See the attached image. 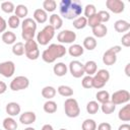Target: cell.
<instances>
[{
  "label": "cell",
  "instance_id": "8992f818",
  "mask_svg": "<svg viewBox=\"0 0 130 130\" xmlns=\"http://www.w3.org/2000/svg\"><path fill=\"white\" fill-rule=\"evenodd\" d=\"M110 101L114 104V105H122V104H126L130 101V92L126 89H120L115 91L111 96H110Z\"/></svg>",
  "mask_w": 130,
  "mask_h": 130
},
{
  "label": "cell",
  "instance_id": "816d5d0a",
  "mask_svg": "<svg viewBox=\"0 0 130 130\" xmlns=\"http://www.w3.org/2000/svg\"><path fill=\"white\" fill-rule=\"evenodd\" d=\"M41 130H54V129H53V126H52V125H50V124H45V125L42 127Z\"/></svg>",
  "mask_w": 130,
  "mask_h": 130
},
{
  "label": "cell",
  "instance_id": "484cf974",
  "mask_svg": "<svg viewBox=\"0 0 130 130\" xmlns=\"http://www.w3.org/2000/svg\"><path fill=\"white\" fill-rule=\"evenodd\" d=\"M17 127V122L12 117H7L3 120V128L5 130H16Z\"/></svg>",
  "mask_w": 130,
  "mask_h": 130
},
{
  "label": "cell",
  "instance_id": "277c9868",
  "mask_svg": "<svg viewBox=\"0 0 130 130\" xmlns=\"http://www.w3.org/2000/svg\"><path fill=\"white\" fill-rule=\"evenodd\" d=\"M55 28L50 24L46 25L42 30H40L37 35V43L41 46H46L55 36Z\"/></svg>",
  "mask_w": 130,
  "mask_h": 130
},
{
  "label": "cell",
  "instance_id": "681fc988",
  "mask_svg": "<svg viewBox=\"0 0 130 130\" xmlns=\"http://www.w3.org/2000/svg\"><path fill=\"white\" fill-rule=\"evenodd\" d=\"M121 49H122V47H121V46H119V45H116V46H114V47L110 48V50H111V51H113L115 54H118L119 52H121Z\"/></svg>",
  "mask_w": 130,
  "mask_h": 130
},
{
  "label": "cell",
  "instance_id": "44dd1931",
  "mask_svg": "<svg viewBox=\"0 0 130 130\" xmlns=\"http://www.w3.org/2000/svg\"><path fill=\"white\" fill-rule=\"evenodd\" d=\"M2 41L6 45H13L16 43V35L11 30L4 31L2 34Z\"/></svg>",
  "mask_w": 130,
  "mask_h": 130
},
{
  "label": "cell",
  "instance_id": "ab89813d",
  "mask_svg": "<svg viewBox=\"0 0 130 130\" xmlns=\"http://www.w3.org/2000/svg\"><path fill=\"white\" fill-rule=\"evenodd\" d=\"M83 13H84V17L88 18L92 15H94L96 13V8L93 4H87L85 7H84V10H83Z\"/></svg>",
  "mask_w": 130,
  "mask_h": 130
},
{
  "label": "cell",
  "instance_id": "11a10c76",
  "mask_svg": "<svg viewBox=\"0 0 130 130\" xmlns=\"http://www.w3.org/2000/svg\"><path fill=\"white\" fill-rule=\"evenodd\" d=\"M59 130H67V129H65V128H61V129H59Z\"/></svg>",
  "mask_w": 130,
  "mask_h": 130
},
{
  "label": "cell",
  "instance_id": "ffe728a7",
  "mask_svg": "<svg viewBox=\"0 0 130 130\" xmlns=\"http://www.w3.org/2000/svg\"><path fill=\"white\" fill-rule=\"evenodd\" d=\"M118 118L123 122L130 121V105L129 104H126L122 109H120L118 113Z\"/></svg>",
  "mask_w": 130,
  "mask_h": 130
},
{
  "label": "cell",
  "instance_id": "f546056e",
  "mask_svg": "<svg viewBox=\"0 0 130 130\" xmlns=\"http://www.w3.org/2000/svg\"><path fill=\"white\" fill-rule=\"evenodd\" d=\"M57 91H58V93L60 95L65 96V98H69V96L73 95V89L68 85H60V86H58Z\"/></svg>",
  "mask_w": 130,
  "mask_h": 130
},
{
  "label": "cell",
  "instance_id": "9c48e42d",
  "mask_svg": "<svg viewBox=\"0 0 130 130\" xmlns=\"http://www.w3.org/2000/svg\"><path fill=\"white\" fill-rule=\"evenodd\" d=\"M71 75L75 78H80L81 76H83L84 73V68H83V64L78 61V60H73L69 63V67H68Z\"/></svg>",
  "mask_w": 130,
  "mask_h": 130
},
{
  "label": "cell",
  "instance_id": "d590c367",
  "mask_svg": "<svg viewBox=\"0 0 130 130\" xmlns=\"http://www.w3.org/2000/svg\"><path fill=\"white\" fill-rule=\"evenodd\" d=\"M110 96L111 95H110L109 91H107V90H99L96 92V94H95V98H96L98 103H101V104L110 101Z\"/></svg>",
  "mask_w": 130,
  "mask_h": 130
},
{
  "label": "cell",
  "instance_id": "836d02e7",
  "mask_svg": "<svg viewBox=\"0 0 130 130\" xmlns=\"http://www.w3.org/2000/svg\"><path fill=\"white\" fill-rule=\"evenodd\" d=\"M100 110V105L96 101H90L86 105V112L90 115H94Z\"/></svg>",
  "mask_w": 130,
  "mask_h": 130
},
{
  "label": "cell",
  "instance_id": "9a60e30c",
  "mask_svg": "<svg viewBox=\"0 0 130 130\" xmlns=\"http://www.w3.org/2000/svg\"><path fill=\"white\" fill-rule=\"evenodd\" d=\"M32 19L37 23H45L48 20V13L43 9V8H38L34 11Z\"/></svg>",
  "mask_w": 130,
  "mask_h": 130
},
{
  "label": "cell",
  "instance_id": "e0dca14e",
  "mask_svg": "<svg viewBox=\"0 0 130 130\" xmlns=\"http://www.w3.org/2000/svg\"><path fill=\"white\" fill-rule=\"evenodd\" d=\"M114 28L117 32H126L130 28V23L127 20L119 19L114 23Z\"/></svg>",
  "mask_w": 130,
  "mask_h": 130
},
{
  "label": "cell",
  "instance_id": "d6986e66",
  "mask_svg": "<svg viewBox=\"0 0 130 130\" xmlns=\"http://www.w3.org/2000/svg\"><path fill=\"white\" fill-rule=\"evenodd\" d=\"M67 70H68V67H67V65H66L65 63H63V62H58V63H56V64L54 65V67H53V71H54L55 75H57V76H59V77L66 75Z\"/></svg>",
  "mask_w": 130,
  "mask_h": 130
},
{
  "label": "cell",
  "instance_id": "f35d334b",
  "mask_svg": "<svg viewBox=\"0 0 130 130\" xmlns=\"http://www.w3.org/2000/svg\"><path fill=\"white\" fill-rule=\"evenodd\" d=\"M1 9L5 13H12L15 10V6L11 1H4L1 3Z\"/></svg>",
  "mask_w": 130,
  "mask_h": 130
},
{
  "label": "cell",
  "instance_id": "e575fe53",
  "mask_svg": "<svg viewBox=\"0 0 130 130\" xmlns=\"http://www.w3.org/2000/svg\"><path fill=\"white\" fill-rule=\"evenodd\" d=\"M43 8L46 12H53L57 8V3L55 0H45L43 2Z\"/></svg>",
  "mask_w": 130,
  "mask_h": 130
},
{
  "label": "cell",
  "instance_id": "6da1fadb",
  "mask_svg": "<svg viewBox=\"0 0 130 130\" xmlns=\"http://www.w3.org/2000/svg\"><path fill=\"white\" fill-rule=\"evenodd\" d=\"M59 11L64 18L74 20L82 12V3L79 0H61Z\"/></svg>",
  "mask_w": 130,
  "mask_h": 130
},
{
  "label": "cell",
  "instance_id": "d6a6232c",
  "mask_svg": "<svg viewBox=\"0 0 130 130\" xmlns=\"http://www.w3.org/2000/svg\"><path fill=\"white\" fill-rule=\"evenodd\" d=\"M106 83L107 81L103 79L101 76H99L98 74H94V76H92V87L100 89V88H103L106 85Z\"/></svg>",
  "mask_w": 130,
  "mask_h": 130
},
{
  "label": "cell",
  "instance_id": "f5cc1de1",
  "mask_svg": "<svg viewBox=\"0 0 130 130\" xmlns=\"http://www.w3.org/2000/svg\"><path fill=\"white\" fill-rule=\"evenodd\" d=\"M129 68H130V63L126 64V67H125V73L127 76H130V71H129Z\"/></svg>",
  "mask_w": 130,
  "mask_h": 130
},
{
  "label": "cell",
  "instance_id": "4dcf8cb0",
  "mask_svg": "<svg viewBox=\"0 0 130 130\" xmlns=\"http://www.w3.org/2000/svg\"><path fill=\"white\" fill-rule=\"evenodd\" d=\"M87 25V18L84 16H79L73 20V26L76 29H82Z\"/></svg>",
  "mask_w": 130,
  "mask_h": 130
},
{
  "label": "cell",
  "instance_id": "3957f363",
  "mask_svg": "<svg viewBox=\"0 0 130 130\" xmlns=\"http://www.w3.org/2000/svg\"><path fill=\"white\" fill-rule=\"evenodd\" d=\"M37 25V22L30 17H25L23 19V21L21 22V37L25 42L34 40L36 36Z\"/></svg>",
  "mask_w": 130,
  "mask_h": 130
},
{
  "label": "cell",
  "instance_id": "bcb514c9",
  "mask_svg": "<svg viewBox=\"0 0 130 130\" xmlns=\"http://www.w3.org/2000/svg\"><path fill=\"white\" fill-rule=\"evenodd\" d=\"M98 130H112V126L108 122H102L96 126Z\"/></svg>",
  "mask_w": 130,
  "mask_h": 130
},
{
  "label": "cell",
  "instance_id": "8d00e7d4",
  "mask_svg": "<svg viewBox=\"0 0 130 130\" xmlns=\"http://www.w3.org/2000/svg\"><path fill=\"white\" fill-rule=\"evenodd\" d=\"M82 130H96V123L93 119H85L81 125Z\"/></svg>",
  "mask_w": 130,
  "mask_h": 130
},
{
  "label": "cell",
  "instance_id": "1f68e13d",
  "mask_svg": "<svg viewBox=\"0 0 130 130\" xmlns=\"http://www.w3.org/2000/svg\"><path fill=\"white\" fill-rule=\"evenodd\" d=\"M12 53L15 56H22L24 55V44L22 42H16L12 46Z\"/></svg>",
  "mask_w": 130,
  "mask_h": 130
},
{
  "label": "cell",
  "instance_id": "ba28073f",
  "mask_svg": "<svg viewBox=\"0 0 130 130\" xmlns=\"http://www.w3.org/2000/svg\"><path fill=\"white\" fill-rule=\"evenodd\" d=\"M57 40L59 43H61V45L62 44H72L76 40V34L73 30L64 29L58 34Z\"/></svg>",
  "mask_w": 130,
  "mask_h": 130
},
{
  "label": "cell",
  "instance_id": "4fadbf2b",
  "mask_svg": "<svg viewBox=\"0 0 130 130\" xmlns=\"http://www.w3.org/2000/svg\"><path fill=\"white\" fill-rule=\"evenodd\" d=\"M117 62V54H115L110 49L107 50L103 55V63L108 66H112Z\"/></svg>",
  "mask_w": 130,
  "mask_h": 130
},
{
  "label": "cell",
  "instance_id": "cb8c5ba5",
  "mask_svg": "<svg viewBox=\"0 0 130 130\" xmlns=\"http://www.w3.org/2000/svg\"><path fill=\"white\" fill-rule=\"evenodd\" d=\"M96 45H98V42H96V40H95L94 37L88 36V37H86L83 40V49H86L88 51L94 50L95 47H96Z\"/></svg>",
  "mask_w": 130,
  "mask_h": 130
},
{
  "label": "cell",
  "instance_id": "4316f807",
  "mask_svg": "<svg viewBox=\"0 0 130 130\" xmlns=\"http://www.w3.org/2000/svg\"><path fill=\"white\" fill-rule=\"evenodd\" d=\"M14 13V15H16L18 18H25V16L28 14V9L24 4H18L15 7Z\"/></svg>",
  "mask_w": 130,
  "mask_h": 130
},
{
  "label": "cell",
  "instance_id": "c3c4849f",
  "mask_svg": "<svg viewBox=\"0 0 130 130\" xmlns=\"http://www.w3.org/2000/svg\"><path fill=\"white\" fill-rule=\"evenodd\" d=\"M6 89H7V85H6V83L0 80V94L4 93V92L6 91Z\"/></svg>",
  "mask_w": 130,
  "mask_h": 130
},
{
  "label": "cell",
  "instance_id": "7bdbcfd3",
  "mask_svg": "<svg viewBox=\"0 0 130 130\" xmlns=\"http://www.w3.org/2000/svg\"><path fill=\"white\" fill-rule=\"evenodd\" d=\"M81 84L84 88H87V89L91 88L92 87V76H89V75L84 76L81 80Z\"/></svg>",
  "mask_w": 130,
  "mask_h": 130
},
{
  "label": "cell",
  "instance_id": "60d3db41",
  "mask_svg": "<svg viewBox=\"0 0 130 130\" xmlns=\"http://www.w3.org/2000/svg\"><path fill=\"white\" fill-rule=\"evenodd\" d=\"M20 24V18H18L16 15H11L8 18V26L11 28H17Z\"/></svg>",
  "mask_w": 130,
  "mask_h": 130
},
{
  "label": "cell",
  "instance_id": "ac0fdd59",
  "mask_svg": "<svg viewBox=\"0 0 130 130\" xmlns=\"http://www.w3.org/2000/svg\"><path fill=\"white\" fill-rule=\"evenodd\" d=\"M83 68H84V73H86L89 76H92L95 74V72L98 70V65H96L95 61L89 60L85 64H83Z\"/></svg>",
  "mask_w": 130,
  "mask_h": 130
},
{
  "label": "cell",
  "instance_id": "5bb4252c",
  "mask_svg": "<svg viewBox=\"0 0 130 130\" xmlns=\"http://www.w3.org/2000/svg\"><path fill=\"white\" fill-rule=\"evenodd\" d=\"M5 111L6 113L10 116V117H14V116H17L20 114V111H21V108L19 106V104L15 103V102H10L6 105L5 107Z\"/></svg>",
  "mask_w": 130,
  "mask_h": 130
},
{
  "label": "cell",
  "instance_id": "f6af8a7d",
  "mask_svg": "<svg viewBox=\"0 0 130 130\" xmlns=\"http://www.w3.org/2000/svg\"><path fill=\"white\" fill-rule=\"evenodd\" d=\"M121 43L124 47H130V32H126L122 39H121Z\"/></svg>",
  "mask_w": 130,
  "mask_h": 130
},
{
  "label": "cell",
  "instance_id": "db71d44e",
  "mask_svg": "<svg viewBox=\"0 0 130 130\" xmlns=\"http://www.w3.org/2000/svg\"><path fill=\"white\" fill-rule=\"evenodd\" d=\"M24 130H36L35 128H32V127H26Z\"/></svg>",
  "mask_w": 130,
  "mask_h": 130
},
{
  "label": "cell",
  "instance_id": "83f0119b",
  "mask_svg": "<svg viewBox=\"0 0 130 130\" xmlns=\"http://www.w3.org/2000/svg\"><path fill=\"white\" fill-rule=\"evenodd\" d=\"M57 103L52 100H48L43 106V109L47 114H54L57 111Z\"/></svg>",
  "mask_w": 130,
  "mask_h": 130
},
{
  "label": "cell",
  "instance_id": "f1b7e54d",
  "mask_svg": "<svg viewBox=\"0 0 130 130\" xmlns=\"http://www.w3.org/2000/svg\"><path fill=\"white\" fill-rule=\"evenodd\" d=\"M101 110L104 114L106 115H110L112 113H114V111L116 110V105H114L111 101H108L106 103H103L101 106Z\"/></svg>",
  "mask_w": 130,
  "mask_h": 130
},
{
  "label": "cell",
  "instance_id": "52a82bcc",
  "mask_svg": "<svg viewBox=\"0 0 130 130\" xmlns=\"http://www.w3.org/2000/svg\"><path fill=\"white\" fill-rule=\"evenodd\" d=\"M10 89L13 91H18V90H22L25 89L29 86V80L27 77L25 76H16L12 79V81L10 82Z\"/></svg>",
  "mask_w": 130,
  "mask_h": 130
},
{
  "label": "cell",
  "instance_id": "7c38bea8",
  "mask_svg": "<svg viewBox=\"0 0 130 130\" xmlns=\"http://www.w3.org/2000/svg\"><path fill=\"white\" fill-rule=\"evenodd\" d=\"M36 120H37V116L31 111L24 112L19 116V122L23 125H30V124L35 123Z\"/></svg>",
  "mask_w": 130,
  "mask_h": 130
},
{
  "label": "cell",
  "instance_id": "5b68a950",
  "mask_svg": "<svg viewBox=\"0 0 130 130\" xmlns=\"http://www.w3.org/2000/svg\"><path fill=\"white\" fill-rule=\"evenodd\" d=\"M64 111L65 115L69 118H76L80 114V108L78 103L73 98H68L64 103Z\"/></svg>",
  "mask_w": 130,
  "mask_h": 130
},
{
  "label": "cell",
  "instance_id": "7dc6e473",
  "mask_svg": "<svg viewBox=\"0 0 130 130\" xmlns=\"http://www.w3.org/2000/svg\"><path fill=\"white\" fill-rule=\"evenodd\" d=\"M6 27H7V22H6V20H5L2 16H0V32L6 31Z\"/></svg>",
  "mask_w": 130,
  "mask_h": 130
},
{
  "label": "cell",
  "instance_id": "2e32d148",
  "mask_svg": "<svg viewBox=\"0 0 130 130\" xmlns=\"http://www.w3.org/2000/svg\"><path fill=\"white\" fill-rule=\"evenodd\" d=\"M49 21H50V25H51L52 27H54L55 30H56V29H60V28L62 27V25H63V19H62V17H61L59 14H57V13H53V14L50 16Z\"/></svg>",
  "mask_w": 130,
  "mask_h": 130
},
{
  "label": "cell",
  "instance_id": "8fae6325",
  "mask_svg": "<svg viewBox=\"0 0 130 130\" xmlns=\"http://www.w3.org/2000/svg\"><path fill=\"white\" fill-rule=\"evenodd\" d=\"M15 72V64L12 61H4L0 63V74L4 77H11Z\"/></svg>",
  "mask_w": 130,
  "mask_h": 130
},
{
  "label": "cell",
  "instance_id": "603a6c76",
  "mask_svg": "<svg viewBox=\"0 0 130 130\" xmlns=\"http://www.w3.org/2000/svg\"><path fill=\"white\" fill-rule=\"evenodd\" d=\"M91 29H92V34H93V36L95 38H104L108 32L107 26L105 24H103V23L98 24L96 26L92 27Z\"/></svg>",
  "mask_w": 130,
  "mask_h": 130
},
{
  "label": "cell",
  "instance_id": "ee69618b",
  "mask_svg": "<svg viewBox=\"0 0 130 130\" xmlns=\"http://www.w3.org/2000/svg\"><path fill=\"white\" fill-rule=\"evenodd\" d=\"M100 23L101 22H100V19H99V16H98L96 13L94 15H92V16H90V17L87 18V25H89L91 28L94 27V26H96Z\"/></svg>",
  "mask_w": 130,
  "mask_h": 130
},
{
  "label": "cell",
  "instance_id": "7a4b0ae2",
  "mask_svg": "<svg viewBox=\"0 0 130 130\" xmlns=\"http://www.w3.org/2000/svg\"><path fill=\"white\" fill-rule=\"evenodd\" d=\"M66 48L61 44H51L42 53V59L46 63H53L58 58H62L66 54Z\"/></svg>",
  "mask_w": 130,
  "mask_h": 130
},
{
  "label": "cell",
  "instance_id": "74e56055",
  "mask_svg": "<svg viewBox=\"0 0 130 130\" xmlns=\"http://www.w3.org/2000/svg\"><path fill=\"white\" fill-rule=\"evenodd\" d=\"M36 50H39L38 43L36 41L29 40V41L25 42V44H24V54L25 53H30V52L36 51Z\"/></svg>",
  "mask_w": 130,
  "mask_h": 130
},
{
  "label": "cell",
  "instance_id": "30bf717a",
  "mask_svg": "<svg viewBox=\"0 0 130 130\" xmlns=\"http://www.w3.org/2000/svg\"><path fill=\"white\" fill-rule=\"evenodd\" d=\"M106 6L111 12L116 14L122 13L125 9V3L122 0H107Z\"/></svg>",
  "mask_w": 130,
  "mask_h": 130
},
{
  "label": "cell",
  "instance_id": "f907efd6",
  "mask_svg": "<svg viewBox=\"0 0 130 130\" xmlns=\"http://www.w3.org/2000/svg\"><path fill=\"white\" fill-rule=\"evenodd\" d=\"M118 130H130V125L128 123H124V124H121L118 128Z\"/></svg>",
  "mask_w": 130,
  "mask_h": 130
},
{
  "label": "cell",
  "instance_id": "7402d4cb",
  "mask_svg": "<svg viewBox=\"0 0 130 130\" xmlns=\"http://www.w3.org/2000/svg\"><path fill=\"white\" fill-rule=\"evenodd\" d=\"M83 52H84V49L79 44H73L68 48V53L72 57H79L83 54Z\"/></svg>",
  "mask_w": 130,
  "mask_h": 130
},
{
  "label": "cell",
  "instance_id": "d4e9b609",
  "mask_svg": "<svg viewBox=\"0 0 130 130\" xmlns=\"http://www.w3.org/2000/svg\"><path fill=\"white\" fill-rule=\"evenodd\" d=\"M56 92H57L56 88L54 86H51V85H47V86L43 87V89H42V95L46 100L53 99L56 95Z\"/></svg>",
  "mask_w": 130,
  "mask_h": 130
},
{
  "label": "cell",
  "instance_id": "b9f144b4",
  "mask_svg": "<svg viewBox=\"0 0 130 130\" xmlns=\"http://www.w3.org/2000/svg\"><path fill=\"white\" fill-rule=\"evenodd\" d=\"M96 14L99 16L101 23H105V22H108L110 20V13L106 10H100L99 12H96Z\"/></svg>",
  "mask_w": 130,
  "mask_h": 130
},
{
  "label": "cell",
  "instance_id": "9f6ffc18",
  "mask_svg": "<svg viewBox=\"0 0 130 130\" xmlns=\"http://www.w3.org/2000/svg\"><path fill=\"white\" fill-rule=\"evenodd\" d=\"M0 130H1V129H0Z\"/></svg>",
  "mask_w": 130,
  "mask_h": 130
}]
</instances>
